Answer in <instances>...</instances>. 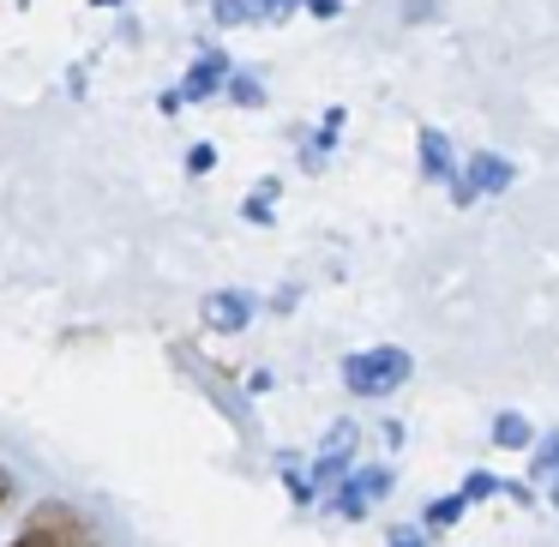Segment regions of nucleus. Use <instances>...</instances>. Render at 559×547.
<instances>
[{
	"label": "nucleus",
	"instance_id": "obj_1",
	"mask_svg": "<svg viewBox=\"0 0 559 547\" xmlns=\"http://www.w3.org/2000/svg\"><path fill=\"white\" fill-rule=\"evenodd\" d=\"M409 373H415V361L397 343H379V349H361V355L343 361V385H349L355 397H391Z\"/></svg>",
	"mask_w": 559,
	"mask_h": 547
},
{
	"label": "nucleus",
	"instance_id": "obj_2",
	"mask_svg": "<svg viewBox=\"0 0 559 547\" xmlns=\"http://www.w3.org/2000/svg\"><path fill=\"white\" fill-rule=\"evenodd\" d=\"M25 530H31V535H43V542H55V547H91V523L79 518L73 506H55V499L31 511Z\"/></svg>",
	"mask_w": 559,
	"mask_h": 547
},
{
	"label": "nucleus",
	"instance_id": "obj_3",
	"mask_svg": "<svg viewBox=\"0 0 559 547\" xmlns=\"http://www.w3.org/2000/svg\"><path fill=\"white\" fill-rule=\"evenodd\" d=\"M511 163L493 157V151H481V157H469V181H457V205H475V193H499V187H511Z\"/></svg>",
	"mask_w": 559,
	"mask_h": 547
},
{
	"label": "nucleus",
	"instance_id": "obj_4",
	"mask_svg": "<svg viewBox=\"0 0 559 547\" xmlns=\"http://www.w3.org/2000/svg\"><path fill=\"white\" fill-rule=\"evenodd\" d=\"M391 487V475L385 469H361V475H349V481L337 487V511L343 518H367V506H373L379 494Z\"/></svg>",
	"mask_w": 559,
	"mask_h": 547
},
{
	"label": "nucleus",
	"instance_id": "obj_5",
	"mask_svg": "<svg viewBox=\"0 0 559 547\" xmlns=\"http://www.w3.org/2000/svg\"><path fill=\"white\" fill-rule=\"evenodd\" d=\"M247 319H253V295H241V289H223V295L205 301V325L211 331H241Z\"/></svg>",
	"mask_w": 559,
	"mask_h": 547
},
{
	"label": "nucleus",
	"instance_id": "obj_6",
	"mask_svg": "<svg viewBox=\"0 0 559 547\" xmlns=\"http://www.w3.org/2000/svg\"><path fill=\"white\" fill-rule=\"evenodd\" d=\"M415 145H421V175L427 181H451V139L439 133V127H421Z\"/></svg>",
	"mask_w": 559,
	"mask_h": 547
},
{
	"label": "nucleus",
	"instance_id": "obj_7",
	"mask_svg": "<svg viewBox=\"0 0 559 547\" xmlns=\"http://www.w3.org/2000/svg\"><path fill=\"white\" fill-rule=\"evenodd\" d=\"M493 445H506V451H530L535 445V433H530V421L523 415H493Z\"/></svg>",
	"mask_w": 559,
	"mask_h": 547
},
{
	"label": "nucleus",
	"instance_id": "obj_8",
	"mask_svg": "<svg viewBox=\"0 0 559 547\" xmlns=\"http://www.w3.org/2000/svg\"><path fill=\"white\" fill-rule=\"evenodd\" d=\"M223 73H229V61H223V55H205V61L193 67V79H187L181 97H211V91L223 85Z\"/></svg>",
	"mask_w": 559,
	"mask_h": 547
},
{
	"label": "nucleus",
	"instance_id": "obj_9",
	"mask_svg": "<svg viewBox=\"0 0 559 547\" xmlns=\"http://www.w3.org/2000/svg\"><path fill=\"white\" fill-rule=\"evenodd\" d=\"M535 481H554V475H559V433H547L542 439V445H535Z\"/></svg>",
	"mask_w": 559,
	"mask_h": 547
},
{
	"label": "nucleus",
	"instance_id": "obj_10",
	"mask_svg": "<svg viewBox=\"0 0 559 547\" xmlns=\"http://www.w3.org/2000/svg\"><path fill=\"white\" fill-rule=\"evenodd\" d=\"M463 506H469V499H433V506H427V530H451V523L463 518Z\"/></svg>",
	"mask_w": 559,
	"mask_h": 547
},
{
	"label": "nucleus",
	"instance_id": "obj_11",
	"mask_svg": "<svg viewBox=\"0 0 559 547\" xmlns=\"http://www.w3.org/2000/svg\"><path fill=\"white\" fill-rule=\"evenodd\" d=\"M487 494H511V487H506V481H493V475H481V469H475L469 481H463V499H487Z\"/></svg>",
	"mask_w": 559,
	"mask_h": 547
},
{
	"label": "nucleus",
	"instance_id": "obj_12",
	"mask_svg": "<svg viewBox=\"0 0 559 547\" xmlns=\"http://www.w3.org/2000/svg\"><path fill=\"white\" fill-rule=\"evenodd\" d=\"M247 7H253V0H217V19H223V25H241Z\"/></svg>",
	"mask_w": 559,
	"mask_h": 547
},
{
	"label": "nucleus",
	"instance_id": "obj_13",
	"mask_svg": "<svg viewBox=\"0 0 559 547\" xmlns=\"http://www.w3.org/2000/svg\"><path fill=\"white\" fill-rule=\"evenodd\" d=\"M229 97H235V103H259V85H253V79H235Z\"/></svg>",
	"mask_w": 559,
	"mask_h": 547
},
{
	"label": "nucleus",
	"instance_id": "obj_14",
	"mask_svg": "<svg viewBox=\"0 0 559 547\" xmlns=\"http://www.w3.org/2000/svg\"><path fill=\"white\" fill-rule=\"evenodd\" d=\"M211 163H217V151H211V145H193V175H205Z\"/></svg>",
	"mask_w": 559,
	"mask_h": 547
},
{
	"label": "nucleus",
	"instance_id": "obj_15",
	"mask_svg": "<svg viewBox=\"0 0 559 547\" xmlns=\"http://www.w3.org/2000/svg\"><path fill=\"white\" fill-rule=\"evenodd\" d=\"M391 547H427V542H421V530H403V535H391Z\"/></svg>",
	"mask_w": 559,
	"mask_h": 547
},
{
	"label": "nucleus",
	"instance_id": "obj_16",
	"mask_svg": "<svg viewBox=\"0 0 559 547\" xmlns=\"http://www.w3.org/2000/svg\"><path fill=\"white\" fill-rule=\"evenodd\" d=\"M313 19H337V0H313Z\"/></svg>",
	"mask_w": 559,
	"mask_h": 547
},
{
	"label": "nucleus",
	"instance_id": "obj_17",
	"mask_svg": "<svg viewBox=\"0 0 559 547\" xmlns=\"http://www.w3.org/2000/svg\"><path fill=\"white\" fill-rule=\"evenodd\" d=\"M13 547H55V542H43V535H31V530H25V535H19Z\"/></svg>",
	"mask_w": 559,
	"mask_h": 547
},
{
	"label": "nucleus",
	"instance_id": "obj_18",
	"mask_svg": "<svg viewBox=\"0 0 559 547\" xmlns=\"http://www.w3.org/2000/svg\"><path fill=\"white\" fill-rule=\"evenodd\" d=\"M7 499H13V475L0 469V506H7Z\"/></svg>",
	"mask_w": 559,
	"mask_h": 547
},
{
	"label": "nucleus",
	"instance_id": "obj_19",
	"mask_svg": "<svg viewBox=\"0 0 559 547\" xmlns=\"http://www.w3.org/2000/svg\"><path fill=\"white\" fill-rule=\"evenodd\" d=\"M253 7H265V13H283V7H295V0H253Z\"/></svg>",
	"mask_w": 559,
	"mask_h": 547
},
{
	"label": "nucleus",
	"instance_id": "obj_20",
	"mask_svg": "<svg viewBox=\"0 0 559 547\" xmlns=\"http://www.w3.org/2000/svg\"><path fill=\"white\" fill-rule=\"evenodd\" d=\"M547 487H554V506H559V475H554V481H547Z\"/></svg>",
	"mask_w": 559,
	"mask_h": 547
}]
</instances>
